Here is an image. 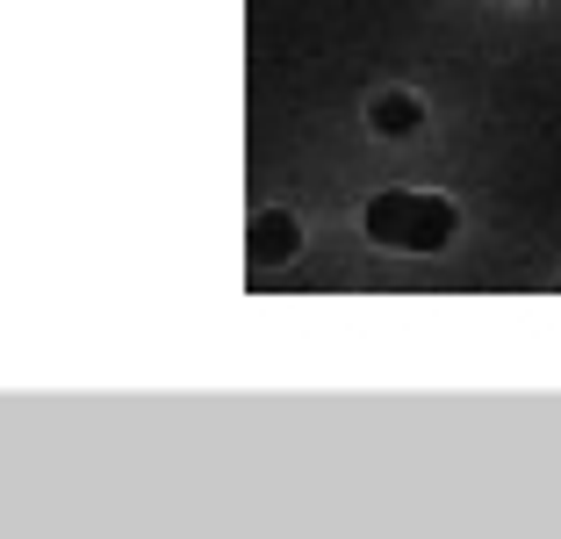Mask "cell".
Wrapping results in <instances>:
<instances>
[{
    "mask_svg": "<svg viewBox=\"0 0 561 539\" xmlns=\"http://www.w3.org/2000/svg\"><path fill=\"white\" fill-rule=\"evenodd\" d=\"M461 209L446 195H411V187H389V195L367 202V238L375 245H397V252H439L454 238Z\"/></svg>",
    "mask_w": 561,
    "mask_h": 539,
    "instance_id": "obj_1",
    "label": "cell"
},
{
    "mask_svg": "<svg viewBox=\"0 0 561 539\" xmlns=\"http://www.w3.org/2000/svg\"><path fill=\"white\" fill-rule=\"evenodd\" d=\"M367 123H375V137H417L425 130V101L417 94H375Z\"/></svg>",
    "mask_w": 561,
    "mask_h": 539,
    "instance_id": "obj_2",
    "label": "cell"
},
{
    "mask_svg": "<svg viewBox=\"0 0 561 539\" xmlns=\"http://www.w3.org/2000/svg\"><path fill=\"white\" fill-rule=\"evenodd\" d=\"M296 238H302V230H296V216L266 209V216H260V230H252V260H260V266H280L288 252H296Z\"/></svg>",
    "mask_w": 561,
    "mask_h": 539,
    "instance_id": "obj_3",
    "label": "cell"
}]
</instances>
